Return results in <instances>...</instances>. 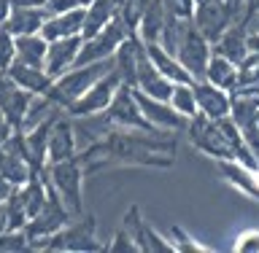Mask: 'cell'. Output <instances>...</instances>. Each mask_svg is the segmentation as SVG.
I'll return each instance as SVG.
<instances>
[{
    "mask_svg": "<svg viewBox=\"0 0 259 253\" xmlns=\"http://www.w3.org/2000/svg\"><path fill=\"white\" fill-rule=\"evenodd\" d=\"M176 137L165 129H111L103 140L92 143L78 154L84 173H95L108 165H143V167H170L173 165Z\"/></svg>",
    "mask_w": 259,
    "mask_h": 253,
    "instance_id": "cell-1",
    "label": "cell"
},
{
    "mask_svg": "<svg viewBox=\"0 0 259 253\" xmlns=\"http://www.w3.org/2000/svg\"><path fill=\"white\" fill-rule=\"evenodd\" d=\"M186 135H189V140L194 148H200L202 154H208V157H213L219 162H240L243 167L254 170L259 173V162L256 157L251 154V148L246 145L243 140L238 124L224 116V119H208L197 113V116L189 119V124L184 129Z\"/></svg>",
    "mask_w": 259,
    "mask_h": 253,
    "instance_id": "cell-2",
    "label": "cell"
},
{
    "mask_svg": "<svg viewBox=\"0 0 259 253\" xmlns=\"http://www.w3.org/2000/svg\"><path fill=\"white\" fill-rule=\"evenodd\" d=\"M111 68H113V57L100 60V62H89V65H76V68H70L68 73H62L60 78H54V84L46 92V97L54 105H60L62 111H68L70 105L76 103L95 81H100Z\"/></svg>",
    "mask_w": 259,
    "mask_h": 253,
    "instance_id": "cell-3",
    "label": "cell"
},
{
    "mask_svg": "<svg viewBox=\"0 0 259 253\" xmlns=\"http://www.w3.org/2000/svg\"><path fill=\"white\" fill-rule=\"evenodd\" d=\"M35 250H81V253H89V250H100L103 245L97 242V221L95 216H76V221H68L57 234L46 240H38Z\"/></svg>",
    "mask_w": 259,
    "mask_h": 253,
    "instance_id": "cell-4",
    "label": "cell"
},
{
    "mask_svg": "<svg viewBox=\"0 0 259 253\" xmlns=\"http://www.w3.org/2000/svg\"><path fill=\"white\" fill-rule=\"evenodd\" d=\"M44 175L49 178V183L57 189V194L62 197L65 208L70 210V216L84 213V197H81V181H84V165L78 157L65 159V162H49L44 167Z\"/></svg>",
    "mask_w": 259,
    "mask_h": 253,
    "instance_id": "cell-5",
    "label": "cell"
},
{
    "mask_svg": "<svg viewBox=\"0 0 259 253\" xmlns=\"http://www.w3.org/2000/svg\"><path fill=\"white\" fill-rule=\"evenodd\" d=\"M68 221H70V210L65 208L62 197L57 194V189L46 178V202H44V208L24 224V234H27V240H30V248L35 245L38 240H46V237H52V234H57Z\"/></svg>",
    "mask_w": 259,
    "mask_h": 253,
    "instance_id": "cell-6",
    "label": "cell"
},
{
    "mask_svg": "<svg viewBox=\"0 0 259 253\" xmlns=\"http://www.w3.org/2000/svg\"><path fill=\"white\" fill-rule=\"evenodd\" d=\"M130 32H135V30H130L127 22L116 14L100 32H95L92 38H84V40H81L76 65H89V62H100V60H108V57H113V54H116V48H119V43L130 35ZM76 65H73V68H76Z\"/></svg>",
    "mask_w": 259,
    "mask_h": 253,
    "instance_id": "cell-7",
    "label": "cell"
},
{
    "mask_svg": "<svg viewBox=\"0 0 259 253\" xmlns=\"http://www.w3.org/2000/svg\"><path fill=\"white\" fill-rule=\"evenodd\" d=\"M210 54H213L210 40L194 27V22H189L184 30V35H181V43H178V52H176L178 62L184 65L186 73H189L194 81H205V68H208Z\"/></svg>",
    "mask_w": 259,
    "mask_h": 253,
    "instance_id": "cell-8",
    "label": "cell"
},
{
    "mask_svg": "<svg viewBox=\"0 0 259 253\" xmlns=\"http://www.w3.org/2000/svg\"><path fill=\"white\" fill-rule=\"evenodd\" d=\"M105 113H108L111 124L119 127V129H143V132H154V129H157L143 116L141 105L135 100L133 86H127V84H121L116 89V94H113V100H111L108 108H105Z\"/></svg>",
    "mask_w": 259,
    "mask_h": 253,
    "instance_id": "cell-9",
    "label": "cell"
},
{
    "mask_svg": "<svg viewBox=\"0 0 259 253\" xmlns=\"http://www.w3.org/2000/svg\"><path fill=\"white\" fill-rule=\"evenodd\" d=\"M0 175L6 181H11L14 186H22L30 181L32 165L27 157V145H24V132L14 129L11 137L0 145Z\"/></svg>",
    "mask_w": 259,
    "mask_h": 253,
    "instance_id": "cell-10",
    "label": "cell"
},
{
    "mask_svg": "<svg viewBox=\"0 0 259 253\" xmlns=\"http://www.w3.org/2000/svg\"><path fill=\"white\" fill-rule=\"evenodd\" d=\"M121 86V76L116 73V68H111L100 81H95L84 94L68 108V116H87V113H100L111 105L116 89Z\"/></svg>",
    "mask_w": 259,
    "mask_h": 253,
    "instance_id": "cell-11",
    "label": "cell"
},
{
    "mask_svg": "<svg viewBox=\"0 0 259 253\" xmlns=\"http://www.w3.org/2000/svg\"><path fill=\"white\" fill-rule=\"evenodd\" d=\"M194 27L210 40V46L219 40V35L232 24V8L230 0H200L194 6V16H192Z\"/></svg>",
    "mask_w": 259,
    "mask_h": 253,
    "instance_id": "cell-12",
    "label": "cell"
},
{
    "mask_svg": "<svg viewBox=\"0 0 259 253\" xmlns=\"http://www.w3.org/2000/svg\"><path fill=\"white\" fill-rule=\"evenodd\" d=\"M133 92H135V100L141 105L143 116L157 129H165V132H181V129H186L189 119H186L184 113H178L167 100H157V97H149V94L138 92V89H133Z\"/></svg>",
    "mask_w": 259,
    "mask_h": 253,
    "instance_id": "cell-13",
    "label": "cell"
},
{
    "mask_svg": "<svg viewBox=\"0 0 259 253\" xmlns=\"http://www.w3.org/2000/svg\"><path fill=\"white\" fill-rule=\"evenodd\" d=\"M32 97L35 94H30L27 89L16 86L6 73H0V111H3V116L8 119V124L14 129H22Z\"/></svg>",
    "mask_w": 259,
    "mask_h": 253,
    "instance_id": "cell-14",
    "label": "cell"
},
{
    "mask_svg": "<svg viewBox=\"0 0 259 253\" xmlns=\"http://www.w3.org/2000/svg\"><path fill=\"white\" fill-rule=\"evenodd\" d=\"M135 89L149 97H157V100H167L173 94V81L165 78L162 73L154 68V62L146 54V43L141 48V57H138V76H135Z\"/></svg>",
    "mask_w": 259,
    "mask_h": 253,
    "instance_id": "cell-15",
    "label": "cell"
},
{
    "mask_svg": "<svg viewBox=\"0 0 259 253\" xmlns=\"http://www.w3.org/2000/svg\"><path fill=\"white\" fill-rule=\"evenodd\" d=\"M81 35H70V38H57V40H49V48H46V62H44V70L49 73L52 78H60L62 73H68L73 65H76V57H78V48H81Z\"/></svg>",
    "mask_w": 259,
    "mask_h": 253,
    "instance_id": "cell-16",
    "label": "cell"
},
{
    "mask_svg": "<svg viewBox=\"0 0 259 253\" xmlns=\"http://www.w3.org/2000/svg\"><path fill=\"white\" fill-rule=\"evenodd\" d=\"M194 100H197V111L208 119H224L230 116L232 108V94L227 89H219L208 81H194Z\"/></svg>",
    "mask_w": 259,
    "mask_h": 253,
    "instance_id": "cell-17",
    "label": "cell"
},
{
    "mask_svg": "<svg viewBox=\"0 0 259 253\" xmlns=\"http://www.w3.org/2000/svg\"><path fill=\"white\" fill-rule=\"evenodd\" d=\"M49 162H65L78 157V143H76V132H73V121L70 116H57L49 132V151H46Z\"/></svg>",
    "mask_w": 259,
    "mask_h": 253,
    "instance_id": "cell-18",
    "label": "cell"
},
{
    "mask_svg": "<svg viewBox=\"0 0 259 253\" xmlns=\"http://www.w3.org/2000/svg\"><path fill=\"white\" fill-rule=\"evenodd\" d=\"M46 8L44 6H14L11 14H8V19L0 24V27H6L11 35H32V32H40L46 22Z\"/></svg>",
    "mask_w": 259,
    "mask_h": 253,
    "instance_id": "cell-19",
    "label": "cell"
},
{
    "mask_svg": "<svg viewBox=\"0 0 259 253\" xmlns=\"http://www.w3.org/2000/svg\"><path fill=\"white\" fill-rule=\"evenodd\" d=\"M84 16H87V8H73V11H65V14L46 16L44 27H40V35L46 40L81 35V30H84Z\"/></svg>",
    "mask_w": 259,
    "mask_h": 253,
    "instance_id": "cell-20",
    "label": "cell"
},
{
    "mask_svg": "<svg viewBox=\"0 0 259 253\" xmlns=\"http://www.w3.org/2000/svg\"><path fill=\"white\" fill-rule=\"evenodd\" d=\"M6 76L14 81L16 86L27 89L30 94H46L52 89L54 78L49 76L44 68H32V65H24V62H11V68L6 70Z\"/></svg>",
    "mask_w": 259,
    "mask_h": 253,
    "instance_id": "cell-21",
    "label": "cell"
},
{
    "mask_svg": "<svg viewBox=\"0 0 259 253\" xmlns=\"http://www.w3.org/2000/svg\"><path fill=\"white\" fill-rule=\"evenodd\" d=\"M246 35H248V30H246V24H243V22L230 24V27H227L222 35H219V40L213 43V54H222L230 62L240 65L243 60H246V54H248Z\"/></svg>",
    "mask_w": 259,
    "mask_h": 253,
    "instance_id": "cell-22",
    "label": "cell"
},
{
    "mask_svg": "<svg viewBox=\"0 0 259 253\" xmlns=\"http://www.w3.org/2000/svg\"><path fill=\"white\" fill-rule=\"evenodd\" d=\"M146 54H149V60L154 62V68H157L165 78L173 81V84H194V78L186 73L184 65L178 62V57L167 54L159 43H146Z\"/></svg>",
    "mask_w": 259,
    "mask_h": 253,
    "instance_id": "cell-23",
    "label": "cell"
},
{
    "mask_svg": "<svg viewBox=\"0 0 259 253\" xmlns=\"http://www.w3.org/2000/svg\"><path fill=\"white\" fill-rule=\"evenodd\" d=\"M165 6H162V0H149L143 8V16L141 22H138V35L143 38V43H157L159 35H162V27H165Z\"/></svg>",
    "mask_w": 259,
    "mask_h": 253,
    "instance_id": "cell-24",
    "label": "cell"
},
{
    "mask_svg": "<svg viewBox=\"0 0 259 253\" xmlns=\"http://www.w3.org/2000/svg\"><path fill=\"white\" fill-rule=\"evenodd\" d=\"M205 81L219 86V89H227V92L232 94L235 84H238V65L230 62L222 54H210L208 68H205Z\"/></svg>",
    "mask_w": 259,
    "mask_h": 253,
    "instance_id": "cell-25",
    "label": "cell"
},
{
    "mask_svg": "<svg viewBox=\"0 0 259 253\" xmlns=\"http://www.w3.org/2000/svg\"><path fill=\"white\" fill-rule=\"evenodd\" d=\"M46 48H49V40L40 35V32H32V35H16V62L32 65V68H44Z\"/></svg>",
    "mask_w": 259,
    "mask_h": 253,
    "instance_id": "cell-26",
    "label": "cell"
},
{
    "mask_svg": "<svg viewBox=\"0 0 259 253\" xmlns=\"http://www.w3.org/2000/svg\"><path fill=\"white\" fill-rule=\"evenodd\" d=\"M116 16V0H92L87 6V16H84V30L81 38H92L95 32H100Z\"/></svg>",
    "mask_w": 259,
    "mask_h": 253,
    "instance_id": "cell-27",
    "label": "cell"
},
{
    "mask_svg": "<svg viewBox=\"0 0 259 253\" xmlns=\"http://www.w3.org/2000/svg\"><path fill=\"white\" fill-rule=\"evenodd\" d=\"M232 94L259 97V54L256 52H248L246 60L238 65V84H235Z\"/></svg>",
    "mask_w": 259,
    "mask_h": 253,
    "instance_id": "cell-28",
    "label": "cell"
},
{
    "mask_svg": "<svg viewBox=\"0 0 259 253\" xmlns=\"http://www.w3.org/2000/svg\"><path fill=\"white\" fill-rule=\"evenodd\" d=\"M219 173H222L230 183H235L240 191H246L248 197H254L259 199V181H256V175H251L254 170H248V167H243L240 162H219Z\"/></svg>",
    "mask_w": 259,
    "mask_h": 253,
    "instance_id": "cell-29",
    "label": "cell"
},
{
    "mask_svg": "<svg viewBox=\"0 0 259 253\" xmlns=\"http://www.w3.org/2000/svg\"><path fill=\"white\" fill-rule=\"evenodd\" d=\"M170 105L184 113L186 119L197 116V100H194V86L192 84H173V94H170Z\"/></svg>",
    "mask_w": 259,
    "mask_h": 253,
    "instance_id": "cell-30",
    "label": "cell"
},
{
    "mask_svg": "<svg viewBox=\"0 0 259 253\" xmlns=\"http://www.w3.org/2000/svg\"><path fill=\"white\" fill-rule=\"evenodd\" d=\"M30 240L24 229H6L0 232V253H14V250H27Z\"/></svg>",
    "mask_w": 259,
    "mask_h": 253,
    "instance_id": "cell-31",
    "label": "cell"
},
{
    "mask_svg": "<svg viewBox=\"0 0 259 253\" xmlns=\"http://www.w3.org/2000/svg\"><path fill=\"white\" fill-rule=\"evenodd\" d=\"M14 60H16V38L6 27H0V73L11 68Z\"/></svg>",
    "mask_w": 259,
    "mask_h": 253,
    "instance_id": "cell-32",
    "label": "cell"
},
{
    "mask_svg": "<svg viewBox=\"0 0 259 253\" xmlns=\"http://www.w3.org/2000/svg\"><path fill=\"white\" fill-rule=\"evenodd\" d=\"M108 250H127V253H135V250H141L138 248V242L130 237V232L121 226V229L116 232V237H113V242H111V248Z\"/></svg>",
    "mask_w": 259,
    "mask_h": 253,
    "instance_id": "cell-33",
    "label": "cell"
},
{
    "mask_svg": "<svg viewBox=\"0 0 259 253\" xmlns=\"http://www.w3.org/2000/svg\"><path fill=\"white\" fill-rule=\"evenodd\" d=\"M11 132H14V127L8 124V119L3 116V111H0V145H3L8 137H11Z\"/></svg>",
    "mask_w": 259,
    "mask_h": 253,
    "instance_id": "cell-34",
    "label": "cell"
},
{
    "mask_svg": "<svg viewBox=\"0 0 259 253\" xmlns=\"http://www.w3.org/2000/svg\"><path fill=\"white\" fill-rule=\"evenodd\" d=\"M246 46H248V52H256V54H259V27H256V30H248Z\"/></svg>",
    "mask_w": 259,
    "mask_h": 253,
    "instance_id": "cell-35",
    "label": "cell"
},
{
    "mask_svg": "<svg viewBox=\"0 0 259 253\" xmlns=\"http://www.w3.org/2000/svg\"><path fill=\"white\" fill-rule=\"evenodd\" d=\"M238 250H259V234H251L238 245Z\"/></svg>",
    "mask_w": 259,
    "mask_h": 253,
    "instance_id": "cell-36",
    "label": "cell"
},
{
    "mask_svg": "<svg viewBox=\"0 0 259 253\" xmlns=\"http://www.w3.org/2000/svg\"><path fill=\"white\" fill-rule=\"evenodd\" d=\"M11 191H14V183H11V181H6V178L0 175V202H6Z\"/></svg>",
    "mask_w": 259,
    "mask_h": 253,
    "instance_id": "cell-37",
    "label": "cell"
},
{
    "mask_svg": "<svg viewBox=\"0 0 259 253\" xmlns=\"http://www.w3.org/2000/svg\"><path fill=\"white\" fill-rule=\"evenodd\" d=\"M8 14H11V0H0V24L8 19Z\"/></svg>",
    "mask_w": 259,
    "mask_h": 253,
    "instance_id": "cell-38",
    "label": "cell"
},
{
    "mask_svg": "<svg viewBox=\"0 0 259 253\" xmlns=\"http://www.w3.org/2000/svg\"><path fill=\"white\" fill-rule=\"evenodd\" d=\"M49 0H11V8L14 6H46Z\"/></svg>",
    "mask_w": 259,
    "mask_h": 253,
    "instance_id": "cell-39",
    "label": "cell"
},
{
    "mask_svg": "<svg viewBox=\"0 0 259 253\" xmlns=\"http://www.w3.org/2000/svg\"><path fill=\"white\" fill-rule=\"evenodd\" d=\"M8 229V213H6V202H0V232Z\"/></svg>",
    "mask_w": 259,
    "mask_h": 253,
    "instance_id": "cell-40",
    "label": "cell"
},
{
    "mask_svg": "<svg viewBox=\"0 0 259 253\" xmlns=\"http://www.w3.org/2000/svg\"><path fill=\"white\" fill-rule=\"evenodd\" d=\"M194 3H200V0H194Z\"/></svg>",
    "mask_w": 259,
    "mask_h": 253,
    "instance_id": "cell-41",
    "label": "cell"
}]
</instances>
